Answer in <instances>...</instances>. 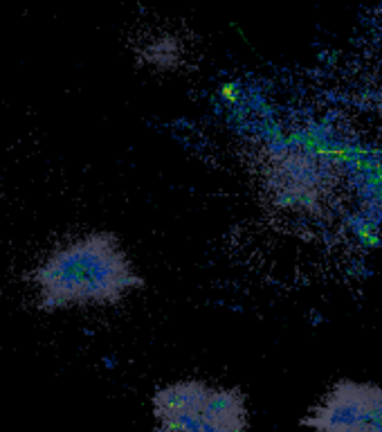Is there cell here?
Wrapping results in <instances>:
<instances>
[{"label":"cell","instance_id":"cell-1","mask_svg":"<svg viewBox=\"0 0 382 432\" xmlns=\"http://www.w3.org/2000/svg\"><path fill=\"white\" fill-rule=\"evenodd\" d=\"M39 308L117 306L146 286L115 232H88L57 248L34 272Z\"/></svg>","mask_w":382,"mask_h":432},{"label":"cell","instance_id":"cell-2","mask_svg":"<svg viewBox=\"0 0 382 432\" xmlns=\"http://www.w3.org/2000/svg\"><path fill=\"white\" fill-rule=\"evenodd\" d=\"M151 412L160 432H248L252 423L241 387L194 376L160 385Z\"/></svg>","mask_w":382,"mask_h":432},{"label":"cell","instance_id":"cell-3","mask_svg":"<svg viewBox=\"0 0 382 432\" xmlns=\"http://www.w3.org/2000/svg\"><path fill=\"white\" fill-rule=\"evenodd\" d=\"M310 432H382V385L337 378L301 417Z\"/></svg>","mask_w":382,"mask_h":432},{"label":"cell","instance_id":"cell-4","mask_svg":"<svg viewBox=\"0 0 382 432\" xmlns=\"http://www.w3.org/2000/svg\"><path fill=\"white\" fill-rule=\"evenodd\" d=\"M137 61L155 73L162 75H178L191 66L196 57L194 37L185 34L180 28H153L140 37L135 46Z\"/></svg>","mask_w":382,"mask_h":432}]
</instances>
